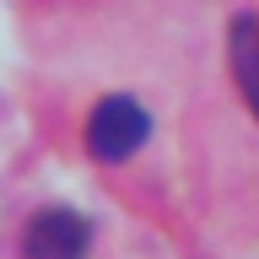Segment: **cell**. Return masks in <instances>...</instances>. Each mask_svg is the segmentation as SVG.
<instances>
[{
	"instance_id": "1",
	"label": "cell",
	"mask_w": 259,
	"mask_h": 259,
	"mask_svg": "<svg viewBox=\"0 0 259 259\" xmlns=\"http://www.w3.org/2000/svg\"><path fill=\"white\" fill-rule=\"evenodd\" d=\"M146 135H151V113H146L135 97H124V92L103 97V103L87 113V151H92L97 162H108V167L130 162L146 146Z\"/></svg>"
},
{
	"instance_id": "2",
	"label": "cell",
	"mask_w": 259,
	"mask_h": 259,
	"mask_svg": "<svg viewBox=\"0 0 259 259\" xmlns=\"http://www.w3.org/2000/svg\"><path fill=\"white\" fill-rule=\"evenodd\" d=\"M87 243H92V227L70 205H49L22 227V254L27 259H87Z\"/></svg>"
},
{
	"instance_id": "3",
	"label": "cell",
	"mask_w": 259,
	"mask_h": 259,
	"mask_svg": "<svg viewBox=\"0 0 259 259\" xmlns=\"http://www.w3.org/2000/svg\"><path fill=\"white\" fill-rule=\"evenodd\" d=\"M227 49H232V76L243 87V103L259 113V16H232Z\"/></svg>"
}]
</instances>
